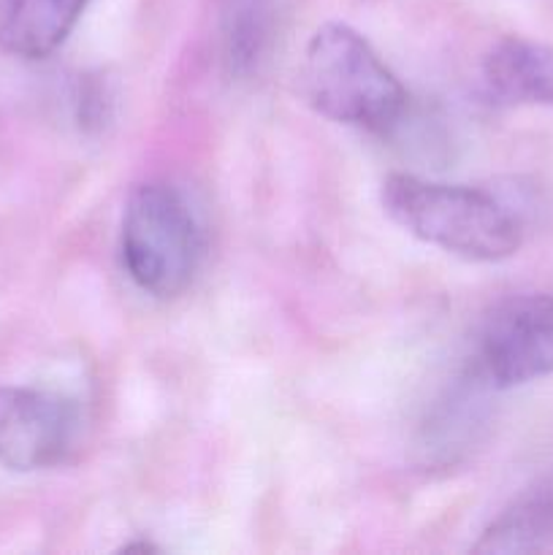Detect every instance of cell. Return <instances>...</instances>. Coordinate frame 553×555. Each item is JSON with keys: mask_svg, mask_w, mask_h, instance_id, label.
Segmentation results:
<instances>
[{"mask_svg": "<svg viewBox=\"0 0 553 555\" xmlns=\"http://www.w3.org/2000/svg\"><path fill=\"white\" fill-rule=\"evenodd\" d=\"M383 209L421 242L466 260H504L524 242V222L510 204L483 188L428 182L390 173L380 190Z\"/></svg>", "mask_w": 553, "mask_h": 555, "instance_id": "1", "label": "cell"}, {"mask_svg": "<svg viewBox=\"0 0 553 555\" xmlns=\"http://www.w3.org/2000/svg\"><path fill=\"white\" fill-rule=\"evenodd\" d=\"M304 92L323 117L385 133L407 108V90L372 43L342 22H329L304 54Z\"/></svg>", "mask_w": 553, "mask_h": 555, "instance_id": "2", "label": "cell"}, {"mask_svg": "<svg viewBox=\"0 0 553 555\" xmlns=\"http://www.w3.org/2000/svg\"><path fill=\"white\" fill-rule=\"evenodd\" d=\"M119 249L125 271L141 291L155 298H177L198 271L204 236L177 188L146 182L125 204Z\"/></svg>", "mask_w": 553, "mask_h": 555, "instance_id": "3", "label": "cell"}, {"mask_svg": "<svg viewBox=\"0 0 553 555\" xmlns=\"http://www.w3.org/2000/svg\"><path fill=\"white\" fill-rule=\"evenodd\" d=\"M472 369L493 390L553 374V293L497 304L477 331Z\"/></svg>", "mask_w": 553, "mask_h": 555, "instance_id": "4", "label": "cell"}, {"mask_svg": "<svg viewBox=\"0 0 553 555\" xmlns=\"http://www.w3.org/2000/svg\"><path fill=\"white\" fill-rule=\"evenodd\" d=\"M81 434L74 399L54 390L0 388V464L38 472L68 461Z\"/></svg>", "mask_w": 553, "mask_h": 555, "instance_id": "5", "label": "cell"}, {"mask_svg": "<svg viewBox=\"0 0 553 555\" xmlns=\"http://www.w3.org/2000/svg\"><path fill=\"white\" fill-rule=\"evenodd\" d=\"M488 95L510 106H553V47L502 38L483 60Z\"/></svg>", "mask_w": 553, "mask_h": 555, "instance_id": "6", "label": "cell"}, {"mask_svg": "<svg viewBox=\"0 0 553 555\" xmlns=\"http://www.w3.org/2000/svg\"><path fill=\"white\" fill-rule=\"evenodd\" d=\"M87 0H0V43L16 57L41 60L68 38Z\"/></svg>", "mask_w": 553, "mask_h": 555, "instance_id": "7", "label": "cell"}, {"mask_svg": "<svg viewBox=\"0 0 553 555\" xmlns=\"http://www.w3.org/2000/svg\"><path fill=\"white\" fill-rule=\"evenodd\" d=\"M491 385L470 369L464 379L453 385L437 401L432 417L423 426V453L439 464H450L455 453H464L477 437V428L486 417V393H491Z\"/></svg>", "mask_w": 553, "mask_h": 555, "instance_id": "8", "label": "cell"}, {"mask_svg": "<svg viewBox=\"0 0 553 555\" xmlns=\"http://www.w3.org/2000/svg\"><path fill=\"white\" fill-rule=\"evenodd\" d=\"M553 547V482L526 491L480 534L475 553H540Z\"/></svg>", "mask_w": 553, "mask_h": 555, "instance_id": "9", "label": "cell"}, {"mask_svg": "<svg viewBox=\"0 0 553 555\" xmlns=\"http://www.w3.org/2000/svg\"><path fill=\"white\" fill-rule=\"evenodd\" d=\"M276 22V0H222L220 41L222 60L231 76L258 70L269 52Z\"/></svg>", "mask_w": 553, "mask_h": 555, "instance_id": "10", "label": "cell"}]
</instances>
